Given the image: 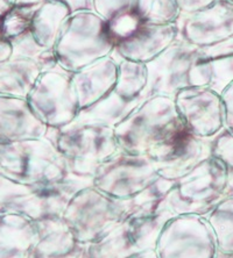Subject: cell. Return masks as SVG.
<instances>
[{
    "label": "cell",
    "mask_w": 233,
    "mask_h": 258,
    "mask_svg": "<svg viewBox=\"0 0 233 258\" xmlns=\"http://www.w3.org/2000/svg\"><path fill=\"white\" fill-rule=\"evenodd\" d=\"M118 62L112 55L71 74L72 87L77 97L78 111L104 99L116 89Z\"/></svg>",
    "instance_id": "14"
},
{
    "label": "cell",
    "mask_w": 233,
    "mask_h": 258,
    "mask_svg": "<svg viewBox=\"0 0 233 258\" xmlns=\"http://www.w3.org/2000/svg\"><path fill=\"white\" fill-rule=\"evenodd\" d=\"M140 25V20L135 17V14L133 12L123 14L120 17L113 19L112 21H110V32L114 43H119L120 41L128 37L139 28Z\"/></svg>",
    "instance_id": "28"
},
{
    "label": "cell",
    "mask_w": 233,
    "mask_h": 258,
    "mask_svg": "<svg viewBox=\"0 0 233 258\" xmlns=\"http://www.w3.org/2000/svg\"><path fill=\"white\" fill-rule=\"evenodd\" d=\"M132 12L141 24L153 26L176 24L181 15L176 0H135Z\"/></svg>",
    "instance_id": "23"
},
{
    "label": "cell",
    "mask_w": 233,
    "mask_h": 258,
    "mask_svg": "<svg viewBox=\"0 0 233 258\" xmlns=\"http://www.w3.org/2000/svg\"><path fill=\"white\" fill-rule=\"evenodd\" d=\"M40 74L39 66L28 58L12 57L0 63V96L27 98Z\"/></svg>",
    "instance_id": "19"
},
{
    "label": "cell",
    "mask_w": 233,
    "mask_h": 258,
    "mask_svg": "<svg viewBox=\"0 0 233 258\" xmlns=\"http://www.w3.org/2000/svg\"><path fill=\"white\" fill-rule=\"evenodd\" d=\"M51 139L67 163L69 172L92 179L106 159L120 149L113 127L72 122L62 129L48 128Z\"/></svg>",
    "instance_id": "4"
},
{
    "label": "cell",
    "mask_w": 233,
    "mask_h": 258,
    "mask_svg": "<svg viewBox=\"0 0 233 258\" xmlns=\"http://www.w3.org/2000/svg\"><path fill=\"white\" fill-rule=\"evenodd\" d=\"M92 185V179L69 172L56 183L28 185L0 173V212L22 214L34 221L62 219L69 201L79 189Z\"/></svg>",
    "instance_id": "2"
},
{
    "label": "cell",
    "mask_w": 233,
    "mask_h": 258,
    "mask_svg": "<svg viewBox=\"0 0 233 258\" xmlns=\"http://www.w3.org/2000/svg\"><path fill=\"white\" fill-rule=\"evenodd\" d=\"M174 102L183 123L197 138L211 140L224 129L223 100L210 87H184L175 94Z\"/></svg>",
    "instance_id": "11"
},
{
    "label": "cell",
    "mask_w": 233,
    "mask_h": 258,
    "mask_svg": "<svg viewBox=\"0 0 233 258\" xmlns=\"http://www.w3.org/2000/svg\"><path fill=\"white\" fill-rule=\"evenodd\" d=\"M181 14H192L204 10L217 0H176Z\"/></svg>",
    "instance_id": "30"
},
{
    "label": "cell",
    "mask_w": 233,
    "mask_h": 258,
    "mask_svg": "<svg viewBox=\"0 0 233 258\" xmlns=\"http://www.w3.org/2000/svg\"><path fill=\"white\" fill-rule=\"evenodd\" d=\"M224 105V128L233 135V82L220 93Z\"/></svg>",
    "instance_id": "29"
},
{
    "label": "cell",
    "mask_w": 233,
    "mask_h": 258,
    "mask_svg": "<svg viewBox=\"0 0 233 258\" xmlns=\"http://www.w3.org/2000/svg\"><path fill=\"white\" fill-rule=\"evenodd\" d=\"M159 178L147 157L119 149L99 166L92 185L114 199L128 200L144 192Z\"/></svg>",
    "instance_id": "9"
},
{
    "label": "cell",
    "mask_w": 233,
    "mask_h": 258,
    "mask_svg": "<svg viewBox=\"0 0 233 258\" xmlns=\"http://www.w3.org/2000/svg\"><path fill=\"white\" fill-rule=\"evenodd\" d=\"M13 47V57H24L32 59L39 66L40 60L49 49L42 47L34 39L30 30L11 41Z\"/></svg>",
    "instance_id": "26"
},
{
    "label": "cell",
    "mask_w": 233,
    "mask_h": 258,
    "mask_svg": "<svg viewBox=\"0 0 233 258\" xmlns=\"http://www.w3.org/2000/svg\"><path fill=\"white\" fill-rule=\"evenodd\" d=\"M147 81L146 64L120 58L114 92L125 101L140 102L145 99Z\"/></svg>",
    "instance_id": "21"
},
{
    "label": "cell",
    "mask_w": 233,
    "mask_h": 258,
    "mask_svg": "<svg viewBox=\"0 0 233 258\" xmlns=\"http://www.w3.org/2000/svg\"><path fill=\"white\" fill-rule=\"evenodd\" d=\"M226 186V168L218 158L210 155L174 180L160 210L169 211L173 215H208L225 197Z\"/></svg>",
    "instance_id": "5"
},
{
    "label": "cell",
    "mask_w": 233,
    "mask_h": 258,
    "mask_svg": "<svg viewBox=\"0 0 233 258\" xmlns=\"http://www.w3.org/2000/svg\"><path fill=\"white\" fill-rule=\"evenodd\" d=\"M0 173L21 184L45 185L68 176L67 163L47 136L0 144Z\"/></svg>",
    "instance_id": "6"
},
{
    "label": "cell",
    "mask_w": 233,
    "mask_h": 258,
    "mask_svg": "<svg viewBox=\"0 0 233 258\" xmlns=\"http://www.w3.org/2000/svg\"><path fill=\"white\" fill-rule=\"evenodd\" d=\"M177 39L176 24L165 26L141 24L134 33L116 44L114 52L123 59L147 64L167 50Z\"/></svg>",
    "instance_id": "13"
},
{
    "label": "cell",
    "mask_w": 233,
    "mask_h": 258,
    "mask_svg": "<svg viewBox=\"0 0 233 258\" xmlns=\"http://www.w3.org/2000/svg\"><path fill=\"white\" fill-rule=\"evenodd\" d=\"M211 140L200 139L190 133L169 155L152 164L160 177L176 180L211 155Z\"/></svg>",
    "instance_id": "16"
},
{
    "label": "cell",
    "mask_w": 233,
    "mask_h": 258,
    "mask_svg": "<svg viewBox=\"0 0 233 258\" xmlns=\"http://www.w3.org/2000/svg\"><path fill=\"white\" fill-rule=\"evenodd\" d=\"M135 0H92V11L105 21L132 12Z\"/></svg>",
    "instance_id": "27"
},
{
    "label": "cell",
    "mask_w": 233,
    "mask_h": 258,
    "mask_svg": "<svg viewBox=\"0 0 233 258\" xmlns=\"http://www.w3.org/2000/svg\"><path fill=\"white\" fill-rule=\"evenodd\" d=\"M37 5L30 6H12L2 17V37L9 41L17 39L22 34L30 30L32 19Z\"/></svg>",
    "instance_id": "24"
},
{
    "label": "cell",
    "mask_w": 233,
    "mask_h": 258,
    "mask_svg": "<svg viewBox=\"0 0 233 258\" xmlns=\"http://www.w3.org/2000/svg\"><path fill=\"white\" fill-rule=\"evenodd\" d=\"M26 100L33 114L52 129L69 126L78 114L71 74L60 67L41 72Z\"/></svg>",
    "instance_id": "8"
},
{
    "label": "cell",
    "mask_w": 233,
    "mask_h": 258,
    "mask_svg": "<svg viewBox=\"0 0 233 258\" xmlns=\"http://www.w3.org/2000/svg\"><path fill=\"white\" fill-rule=\"evenodd\" d=\"M109 22L94 11L71 13L54 45L57 64L75 74L114 52Z\"/></svg>",
    "instance_id": "3"
},
{
    "label": "cell",
    "mask_w": 233,
    "mask_h": 258,
    "mask_svg": "<svg viewBox=\"0 0 233 258\" xmlns=\"http://www.w3.org/2000/svg\"><path fill=\"white\" fill-rule=\"evenodd\" d=\"M176 25L179 40L198 49L211 48L233 35V3L217 0L198 12L181 14Z\"/></svg>",
    "instance_id": "12"
},
{
    "label": "cell",
    "mask_w": 233,
    "mask_h": 258,
    "mask_svg": "<svg viewBox=\"0 0 233 258\" xmlns=\"http://www.w3.org/2000/svg\"><path fill=\"white\" fill-rule=\"evenodd\" d=\"M211 155L221 161L227 172V186L225 196L233 195V135L223 129L211 140Z\"/></svg>",
    "instance_id": "25"
},
{
    "label": "cell",
    "mask_w": 233,
    "mask_h": 258,
    "mask_svg": "<svg viewBox=\"0 0 233 258\" xmlns=\"http://www.w3.org/2000/svg\"><path fill=\"white\" fill-rule=\"evenodd\" d=\"M62 220L79 243L89 245L125 221L126 207L123 200L114 199L90 185L72 197Z\"/></svg>",
    "instance_id": "7"
},
{
    "label": "cell",
    "mask_w": 233,
    "mask_h": 258,
    "mask_svg": "<svg viewBox=\"0 0 233 258\" xmlns=\"http://www.w3.org/2000/svg\"><path fill=\"white\" fill-rule=\"evenodd\" d=\"M215 231L218 251L225 256L233 255V195L225 196L206 215Z\"/></svg>",
    "instance_id": "22"
},
{
    "label": "cell",
    "mask_w": 233,
    "mask_h": 258,
    "mask_svg": "<svg viewBox=\"0 0 233 258\" xmlns=\"http://www.w3.org/2000/svg\"><path fill=\"white\" fill-rule=\"evenodd\" d=\"M226 257H227V258H233V255H232V256H226Z\"/></svg>",
    "instance_id": "33"
},
{
    "label": "cell",
    "mask_w": 233,
    "mask_h": 258,
    "mask_svg": "<svg viewBox=\"0 0 233 258\" xmlns=\"http://www.w3.org/2000/svg\"><path fill=\"white\" fill-rule=\"evenodd\" d=\"M140 102L125 101L113 91L104 99L78 111V114L74 122L102 124V126H110L114 128V126H117L120 121H123Z\"/></svg>",
    "instance_id": "20"
},
{
    "label": "cell",
    "mask_w": 233,
    "mask_h": 258,
    "mask_svg": "<svg viewBox=\"0 0 233 258\" xmlns=\"http://www.w3.org/2000/svg\"><path fill=\"white\" fill-rule=\"evenodd\" d=\"M71 13L62 0H43L39 4L30 25V33L36 42L47 49H54L61 29Z\"/></svg>",
    "instance_id": "17"
},
{
    "label": "cell",
    "mask_w": 233,
    "mask_h": 258,
    "mask_svg": "<svg viewBox=\"0 0 233 258\" xmlns=\"http://www.w3.org/2000/svg\"><path fill=\"white\" fill-rule=\"evenodd\" d=\"M200 49L177 39L158 57L146 64L148 81L145 99L153 96L174 98L190 86L189 76Z\"/></svg>",
    "instance_id": "10"
},
{
    "label": "cell",
    "mask_w": 233,
    "mask_h": 258,
    "mask_svg": "<svg viewBox=\"0 0 233 258\" xmlns=\"http://www.w3.org/2000/svg\"><path fill=\"white\" fill-rule=\"evenodd\" d=\"M36 221L18 213L0 212V249L6 252H26L39 240Z\"/></svg>",
    "instance_id": "18"
},
{
    "label": "cell",
    "mask_w": 233,
    "mask_h": 258,
    "mask_svg": "<svg viewBox=\"0 0 233 258\" xmlns=\"http://www.w3.org/2000/svg\"><path fill=\"white\" fill-rule=\"evenodd\" d=\"M118 146L152 163L165 158L190 134L175 107L174 98L148 97L114 126Z\"/></svg>",
    "instance_id": "1"
},
{
    "label": "cell",
    "mask_w": 233,
    "mask_h": 258,
    "mask_svg": "<svg viewBox=\"0 0 233 258\" xmlns=\"http://www.w3.org/2000/svg\"><path fill=\"white\" fill-rule=\"evenodd\" d=\"M69 6L72 13L81 11H92V0H62Z\"/></svg>",
    "instance_id": "31"
},
{
    "label": "cell",
    "mask_w": 233,
    "mask_h": 258,
    "mask_svg": "<svg viewBox=\"0 0 233 258\" xmlns=\"http://www.w3.org/2000/svg\"><path fill=\"white\" fill-rule=\"evenodd\" d=\"M11 6H30L39 5L43 0H6Z\"/></svg>",
    "instance_id": "32"
},
{
    "label": "cell",
    "mask_w": 233,
    "mask_h": 258,
    "mask_svg": "<svg viewBox=\"0 0 233 258\" xmlns=\"http://www.w3.org/2000/svg\"><path fill=\"white\" fill-rule=\"evenodd\" d=\"M48 133L33 114L26 98L0 96V144L41 139Z\"/></svg>",
    "instance_id": "15"
}]
</instances>
